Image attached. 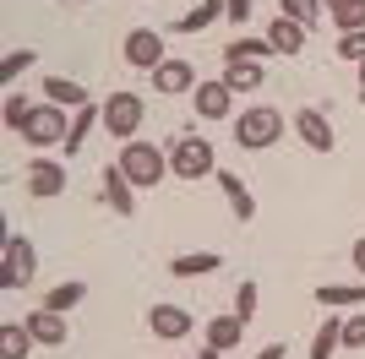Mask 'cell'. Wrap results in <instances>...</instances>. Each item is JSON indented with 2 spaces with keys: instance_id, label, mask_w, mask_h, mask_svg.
<instances>
[{
  "instance_id": "1",
  "label": "cell",
  "mask_w": 365,
  "mask_h": 359,
  "mask_svg": "<svg viewBox=\"0 0 365 359\" xmlns=\"http://www.w3.org/2000/svg\"><path fill=\"white\" fill-rule=\"evenodd\" d=\"M169 175L175 180H213L218 175V158H213V142L197 131L175 136V147H169Z\"/></svg>"
},
{
  "instance_id": "2",
  "label": "cell",
  "mask_w": 365,
  "mask_h": 359,
  "mask_svg": "<svg viewBox=\"0 0 365 359\" xmlns=\"http://www.w3.org/2000/svg\"><path fill=\"white\" fill-rule=\"evenodd\" d=\"M120 169H125V180H131L137 191H153V185L169 175V152L153 147V142H142V136H131L120 147Z\"/></svg>"
},
{
  "instance_id": "3",
  "label": "cell",
  "mask_w": 365,
  "mask_h": 359,
  "mask_svg": "<svg viewBox=\"0 0 365 359\" xmlns=\"http://www.w3.org/2000/svg\"><path fill=\"white\" fill-rule=\"evenodd\" d=\"M284 136V115H278L273 104H257V109H245L240 120H235V142H240L245 152H267Z\"/></svg>"
},
{
  "instance_id": "4",
  "label": "cell",
  "mask_w": 365,
  "mask_h": 359,
  "mask_svg": "<svg viewBox=\"0 0 365 359\" xmlns=\"http://www.w3.org/2000/svg\"><path fill=\"white\" fill-rule=\"evenodd\" d=\"M66 136H71V125H66L61 104H38L28 115V125H22V142H28V147H66Z\"/></svg>"
},
{
  "instance_id": "5",
  "label": "cell",
  "mask_w": 365,
  "mask_h": 359,
  "mask_svg": "<svg viewBox=\"0 0 365 359\" xmlns=\"http://www.w3.org/2000/svg\"><path fill=\"white\" fill-rule=\"evenodd\" d=\"M142 115H148L142 93H109V104H104V131L120 136V142H131V136L142 131Z\"/></svg>"
},
{
  "instance_id": "6",
  "label": "cell",
  "mask_w": 365,
  "mask_h": 359,
  "mask_svg": "<svg viewBox=\"0 0 365 359\" xmlns=\"http://www.w3.org/2000/svg\"><path fill=\"white\" fill-rule=\"evenodd\" d=\"M33 272H38V251H33V239L11 234V239H6V256H0V283H6V288H28Z\"/></svg>"
},
{
  "instance_id": "7",
  "label": "cell",
  "mask_w": 365,
  "mask_h": 359,
  "mask_svg": "<svg viewBox=\"0 0 365 359\" xmlns=\"http://www.w3.org/2000/svg\"><path fill=\"white\" fill-rule=\"evenodd\" d=\"M164 33L158 28H131L125 33V66H137V71H158L164 66Z\"/></svg>"
},
{
  "instance_id": "8",
  "label": "cell",
  "mask_w": 365,
  "mask_h": 359,
  "mask_svg": "<svg viewBox=\"0 0 365 359\" xmlns=\"http://www.w3.org/2000/svg\"><path fill=\"white\" fill-rule=\"evenodd\" d=\"M22 185H28V196L49 202V196L66 191V164H55V158H33V164L22 169Z\"/></svg>"
},
{
  "instance_id": "9",
  "label": "cell",
  "mask_w": 365,
  "mask_h": 359,
  "mask_svg": "<svg viewBox=\"0 0 365 359\" xmlns=\"http://www.w3.org/2000/svg\"><path fill=\"white\" fill-rule=\"evenodd\" d=\"M191 327H197V316L185 311V305H153V311H148V332H153V338H164V343H180Z\"/></svg>"
},
{
  "instance_id": "10",
  "label": "cell",
  "mask_w": 365,
  "mask_h": 359,
  "mask_svg": "<svg viewBox=\"0 0 365 359\" xmlns=\"http://www.w3.org/2000/svg\"><path fill=\"white\" fill-rule=\"evenodd\" d=\"M191 104H197L202 120H229L235 115V93H229L224 76H218V82H197V88H191Z\"/></svg>"
},
{
  "instance_id": "11",
  "label": "cell",
  "mask_w": 365,
  "mask_h": 359,
  "mask_svg": "<svg viewBox=\"0 0 365 359\" xmlns=\"http://www.w3.org/2000/svg\"><path fill=\"white\" fill-rule=\"evenodd\" d=\"M294 136H300L311 152H333V120L322 115V109H300V115H294Z\"/></svg>"
},
{
  "instance_id": "12",
  "label": "cell",
  "mask_w": 365,
  "mask_h": 359,
  "mask_svg": "<svg viewBox=\"0 0 365 359\" xmlns=\"http://www.w3.org/2000/svg\"><path fill=\"white\" fill-rule=\"evenodd\" d=\"M28 332H33V343H44V348H66V316L61 311H49V305H38V311H28Z\"/></svg>"
},
{
  "instance_id": "13",
  "label": "cell",
  "mask_w": 365,
  "mask_h": 359,
  "mask_svg": "<svg viewBox=\"0 0 365 359\" xmlns=\"http://www.w3.org/2000/svg\"><path fill=\"white\" fill-rule=\"evenodd\" d=\"M218 191H224V202H229V212H235V224H251L257 218V202H251V191H245V180L235 175V169H218Z\"/></svg>"
},
{
  "instance_id": "14",
  "label": "cell",
  "mask_w": 365,
  "mask_h": 359,
  "mask_svg": "<svg viewBox=\"0 0 365 359\" xmlns=\"http://www.w3.org/2000/svg\"><path fill=\"white\" fill-rule=\"evenodd\" d=\"M98 180H104V202L120 212V218H131V212H137V185L125 180V169H120V164H109Z\"/></svg>"
},
{
  "instance_id": "15",
  "label": "cell",
  "mask_w": 365,
  "mask_h": 359,
  "mask_svg": "<svg viewBox=\"0 0 365 359\" xmlns=\"http://www.w3.org/2000/svg\"><path fill=\"white\" fill-rule=\"evenodd\" d=\"M197 88V66L191 60H164L153 71V93H191Z\"/></svg>"
},
{
  "instance_id": "16",
  "label": "cell",
  "mask_w": 365,
  "mask_h": 359,
  "mask_svg": "<svg viewBox=\"0 0 365 359\" xmlns=\"http://www.w3.org/2000/svg\"><path fill=\"white\" fill-rule=\"evenodd\" d=\"M267 44H273V55H300V49H305V28L278 11L273 22H267Z\"/></svg>"
},
{
  "instance_id": "17",
  "label": "cell",
  "mask_w": 365,
  "mask_h": 359,
  "mask_svg": "<svg viewBox=\"0 0 365 359\" xmlns=\"http://www.w3.org/2000/svg\"><path fill=\"white\" fill-rule=\"evenodd\" d=\"M44 98L49 104H61V109H88V88L82 82H71V76H44Z\"/></svg>"
},
{
  "instance_id": "18",
  "label": "cell",
  "mask_w": 365,
  "mask_h": 359,
  "mask_svg": "<svg viewBox=\"0 0 365 359\" xmlns=\"http://www.w3.org/2000/svg\"><path fill=\"white\" fill-rule=\"evenodd\" d=\"M218 267H224V256H218V251H180L175 261H169L175 278H207V272H218Z\"/></svg>"
},
{
  "instance_id": "19",
  "label": "cell",
  "mask_w": 365,
  "mask_h": 359,
  "mask_svg": "<svg viewBox=\"0 0 365 359\" xmlns=\"http://www.w3.org/2000/svg\"><path fill=\"white\" fill-rule=\"evenodd\" d=\"M240 338H245V321H240L235 311H229V316H213V321H207V348H218V354L240 348Z\"/></svg>"
},
{
  "instance_id": "20",
  "label": "cell",
  "mask_w": 365,
  "mask_h": 359,
  "mask_svg": "<svg viewBox=\"0 0 365 359\" xmlns=\"http://www.w3.org/2000/svg\"><path fill=\"white\" fill-rule=\"evenodd\" d=\"M317 305H327V311H360L365 305V283H322Z\"/></svg>"
},
{
  "instance_id": "21",
  "label": "cell",
  "mask_w": 365,
  "mask_h": 359,
  "mask_svg": "<svg viewBox=\"0 0 365 359\" xmlns=\"http://www.w3.org/2000/svg\"><path fill=\"white\" fill-rule=\"evenodd\" d=\"M224 88L229 93H257L262 88V60H224Z\"/></svg>"
},
{
  "instance_id": "22",
  "label": "cell",
  "mask_w": 365,
  "mask_h": 359,
  "mask_svg": "<svg viewBox=\"0 0 365 359\" xmlns=\"http://www.w3.org/2000/svg\"><path fill=\"white\" fill-rule=\"evenodd\" d=\"M218 16H224V0H197V11H185L175 22V33H207Z\"/></svg>"
},
{
  "instance_id": "23",
  "label": "cell",
  "mask_w": 365,
  "mask_h": 359,
  "mask_svg": "<svg viewBox=\"0 0 365 359\" xmlns=\"http://www.w3.org/2000/svg\"><path fill=\"white\" fill-rule=\"evenodd\" d=\"M33 354V332H28V321L16 327V321H6L0 327V359H28Z\"/></svg>"
},
{
  "instance_id": "24",
  "label": "cell",
  "mask_w": 365,
  "mask_h": 359,
  "mask_svg": "<svg viewBox=\"0 0 365 359\" xmlns=\"http://www.w3.org/2000/svg\"><path fill=\"white\" fill-rule=\"evenodd\" d=\"M338 348H344V321L327 316V321L317 327V338H311V359H333Z\"/></svg>"
},
{
  "instance_id": "25",
  "label": "cell",
  "mask_w": 365,
  "mask_h": 359,
  "mask_svg": "<svg viewBox=\"0 0 365 359\" xmlns=\"http://www.w3.org/2000/svg\"><path fill=\"white\" fill-rule=\"evenodd\" d=\"M93 125H104V104H88V109H76V120H71V136H66V158H71L82 142H88V131Z\"/></svg>"
},
{
  "instance_id": "26",
  "label": "cell",
  "mask_w": 365,
  "mask_h": 359,
  "mask_svg": "<svg viewBox=\"0 0 365 359\" xmlns=\"http://www.w3.org/2000/svg\"><path fill=\"white\" fill-rule=\"evenodd\" d=\"M327 16L338 22V33H354L365 28V0H338V6H327Z\"/></svg>"
},
{
  "instance_id": "27",
  "label": "cell",
  "mask_w": 365,
  "mask_h": 359,
  "mask_svg": "<svg viewBox=\"0 0 365 359\" xmlns=\"http://www.w3.org/2000/svg\"><path fill=\"white\" fill-rule=\"evenodd\" d=\"M82 299H88V283H55V288H49V294H44V305H49V311H71V305H82Z\"/></svg>"
},
{
  "instance_id": "28",
  "label": "cell",
  "mask_w": 365,
  "mask_h": 359,
  "mask_svg": "<svg viewBox=\"0 0 365 359\" xmlns=\"http://www.w3.org/2000/svg\"><path fill=\"white\" fill-rule=\"evenodd\" d=\"M257 299H262L257 278H240V288H235V316H240L245 327H251V321H257Z\"/></svg>"
},
{
  "instance_id": "29",
  "label": "cell",
  "mask_w": 365,
  "mask_h": 359,
  "mask_svg": "<svg viewBox=\"0 0 365 359\" xmlns=\"http://www.w3.org/2000/svg\"><path fill=\"white\" fill-rule=\"evenodd\" d=\"M267 55H273L267 38H235V44L224 49V60H267Z\"/></svg>"
},
{
  "instance_id": "30",
  "label": "cell",
  "mask_w": 365,
  "mask_h": 359,
  "mask_svg": "<svg viewBox=\"0 0 365 359\" xmlns=\"http://www.w3.org/2000/svg\"><path fill=\"white\" fill-rule=\"evenodd\" d=\"M284 16L311 33V28H317V16H322V0H284Z\"/></svg>"
},
{
  "instance_id": "31",
  "label": "cell",
  "mask_w": 365,
  "mask_h": 359,
  "mask_svg": "<svg viewBox=\"0 0 365 359\" xmlns=\"http://www.w3.org/2000/svg\"><path fill=\"white\" fill-rule=\"evenodd\" d=\"M33 60H38V49H11V55L0 60V82H16V76L33 66Z\"/></svg>"
},
{
  "instance_id": "32",
  "label": "cell",
  "mask_w": 365,
  "mask_h": 359,
  "mask_svg": "<svg viewBox=\"0 0 365 359\" xmlns=\"http://www.w3.org/2000/svg\"><path fill=\"white\" fill-rule=\"evenodd\" d=\"M38 104H28V98H22V93H11V98H6V131H16L22 136V125H28V115Z\"/></svg>"
},
{
  "instance_id": "33",
  "label": "cell",
  "mask_w": 365,
  "mask_h": 359,
  "mask_svg": "<svg viewBox=\"0 0 365 359\" xmlns=\"http://www.w3.org/2000/svg\"><path fill=\"white\" fill-rule=\"evenodd\" d=\"M338 60H349V66H360V60H365V28L338 33Z\"/></svg>"
},
{
  "instance_id": "34",
  "label": "cell",
  "mask_w": 365,
  "mask_h": 359,
  "mask_svg": "<svg viewBox=\"0 0 365 359\" xmlns=\"http://www.w3.org/2000/svg\"><path fill=\"white\" fill-rule=\"evenodd\" d=\"M344 348H365V311L344 316Z\"/></svg>"
},
{
  "instance_id": "35",
  "label": "cell",
  "mask_w": 365,
  "mask_h": 359,
  "mask_svg": "<svg viewBox=\"0 0 365 359\" xmlns=\"http://www.w3.org/2000/svg\"><path fill=\"white\" fill-rule=\"evenodd\" d=\"M224 16L229 22H245V16H251V0H224Z\"/></svg>"
},
{
  "instance_id": "36",
  "label": "cell",
  "mask_w": 365,
  "mask_h": 359,
  "mask_svg": "<svg viewBox=\"0 0 365 359\" xmlns=\"http://www.w3.org/2000/svg\"><path fill=\"white\" fill-rule=\"evenodd\" d=\"M349 256H354V272L365 278V239H354V251H349Z\"/></svg>"
},
{
  "instance_id": "37",
  "label": "cell",
  "mask_w": 365,
  "mask_h": 359,
  "mask_svg": "<svg viewBox=\"0 0 365 359\" xmlns=\"http://www.w3.org/2000/svg\"><path fill=\"white\" fill-rule=\"evenodd\" d=\"M257 359H284V343H267V348H257Z\"/></svg>"
},
{
  "instance_id": "38",
  "label": "cell",
  "mask_w": 365,
  "mask_h": 359,
  "mask_svg": "<svg viewBox=\"0 0 365 359\" xmlns=\"http://www.w3.org/2000/svg\"><path fill=\"white\" fill-rule=\"evenodd\" d=\"M197 359H224V354H218V348H202V354Z\"/></svg>"
},
{
  "instance_id": "39",
  "label": "cell",
  "mask_w": 365,
  "mask_h": 359,
  "mask_svg": "<svg viewBox=\"0 0 365 359\" xmlns=\"http://www.w3.org/2000/svg\"><path fill=\"white\" fill-rule=\"evenodd\" d=\"M354 71H360V98H365V60H360V66H354Z\"/></svg>"
},
{
  "instance_id": "40",
  "label": "cell",
  "mask_w": 365,
  "mask_h": 359,
  "mask_svg": "<svg viewBox=\"0 0 365 359\" xmlns=\"http://www.w3.org/2000/svg\"><path fill=\"white\" fill-rule=\"evenodd\" d=\"M322 6H338V0H322Z\"/></svg>"
}]
</instances>
